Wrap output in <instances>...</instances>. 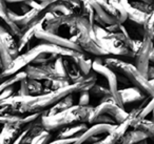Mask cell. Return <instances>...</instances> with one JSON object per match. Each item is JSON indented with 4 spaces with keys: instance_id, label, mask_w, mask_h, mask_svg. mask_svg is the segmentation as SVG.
I'll use <instances>...</instances> for the list:
<instances>
[{
    "instance_id": "1",
    "label": "cell",
    "mask_w": 154,
    "mask_h": 144,
    "mask_svg": "<svg viewBox=\"0 0 154 144\" xmlns=\"http://www.w3.org/2000/svg\"><path fill=\"white\" fill-rule=\"evenodd\" d=\"M96 74L92 73L88 76H84L79 81L75 83H71L70 85L62 88L52 91L50 93L42 94L39 96H31L30 100L26 104L21 105L17 110L13 112L14 115H31V114H41L45 110H50L53 105H55L62 98L68 95L75 93L90 91L96 84Z\"/></svg>"
},
{
    "instance_id": "2",
    "label": "cell",
    "mask_w": 154,
    "mask_h": 144,
    "mask_svg": "<svg viewBox=\"0 0 154 144\" xmlns=\"http://www.w3.org/2000/svg\"><path fill=\"white\" fill-rule=\"evenodd\" d=\"M93 110L94 106H79L76 104L63 112L52 116L41 115V124L45 130L51 133L78 123H87Z\"/></svg>"
},
{
    "instance_id": "3",
    "label": "cell",
    "mask_w": 154,
    "mask_h": 144,
    "mask_svg": "<svg viewBox=\"0 0 154 144\" xmlns=\"http://www.w3.org/2000/svg\"><path fill=\"white\" fill-rule=\"evenodd\" d=\"M103 64L111 68L114 73H118L120 76L126 78L129 83L138 88L146 97H152L154 95V88L150 84L149 80L139 73L135 65L116 58H107Z\"/></svg>"
},
{
    "instance_id": "4",
    "label": "cell",
    "mask_w": 154,
    "mask_h": 144,
    "mask_svg": "<svg viewBox=\"0 0 154 144\" xmlns=\"http://www.w3.org/2000/svg\"><path fill=\"white\" fill-rule=\"evenodd\" d=\"M75 26L79 31V34L72 36L70 40L72 42L79 45V47L82 50V52H87L89 54H92L97 57L101 56H108L109 54L98 45L96 40V37L93 32V26L89 22L88 19H86L82 16H78L75 22Z\"/></svg>"
},
{
    "instance_id": "5",
    "label": "cell",
    "mask_w": 154,
    "mask_h": 144,
    "mask_svg": "<svg viewBox=\"0 0 154 144\" xmlns=\"http://www.w3.org/2000/svg\"><path fill=\"white\" fill-rule=\"evenodd\" d=\"M93 32L96 37L97 43L100 47H103L109 55L115 56H128V57H135V55L119 40L115 39L105 28L94 23Z\"/></svg>"
},
{
    "instance_id": "6",
    "label": "cell",
    "mask_w": 154,
    "mask_h": 144,
    "mask_svg": "<svg viewBox=\"0 0 154 144\" xmlns=\"http://www.w3.org/2000/svg\"><path fill=\"white\" fill-rule=\"evenodd\" d=\"M41 53H45V51H43V43L37 44L36 46L30 49L26 53L18 55L16 58H14L13 61L11 62V64L0 74V76L2 77V78H8V77L17 74L18 72L23 70L24 68L32 64V62L36 59L37 56H39Z\"/></svg>"
},
{
    "instance_id": "7",
    "label": "cell",
    "mask_w": 154,
    "mask_h": 144,
    "mask_svg": "<svg viewBox=\"0 0 154 144\" xmlns=\"http://www.w3.org/2000/svg\"><path fill=\"white\" fill-rule=\"evenodd\" d=\"M92 70L96 74H99L103 76L108 81V86H109L110 93H111L112 98L114 99L115 103L118 106L124 108V104L122 102V98H120L119 89H118V79L116 73H114L111 68H109L107 65L103 63L99 58L95 59L92 64Z\"/></svg>"
},
{
    "instance_id": "8",
    "label": "cell",
    "mask_w": 154,
    "mask_h": 144,
    "mask_svg": "<svg viewBox=\"0 0 154 144\" xmlns=\"http://www.w3.org/2000/svg\"><path fill=\"white\" fill-rule=\"evenodd\" d=\"M100 115H107L110 116L114 121L116 122V124H120L122 123L128 117L129 112L125 110V108L118 106L115 103L114 100H110V101L101 102L97 106H95L94 110H92L90 117H89V120H92V119L96 118V117L100 116Z\"/></svg>"
},
{
    "instance_id": "9",
    "label": "cell",
    "mask_w": 154,
    "mask_h": 144,
    "mask_svg": "<svg viewBox=\"0 0 154 144\" xmlns=\"http://www.w3.org/2000/svg\"><path fill=\"white\" fill-rule=\"evenodd\" d=\"M23 70L26 73L28 79H34L37 81H53L57 79H68L59 76L54 70L53 64H47V65L30 64L26 68H24Z\"/></svg>"
},
{
    "instance_id": "10",
    "label": "cell",
    "mask_w": 154,
    "mask_h": 144,
    "mask_svg": "<svg viewBox=\"0 0 154 144\" xmlns=\"http://www.w3.org/2000/svg\"><path fill=\"white\" fill-rule=\"evenodd\" d=\"M116 125L112 124H93L92 126L88 127L86 131L82 134V136L77 138L76 141L74 142V144H93L96 142L100 141L99 136L101 135H108L109 133H111L114 128L116 127Z\"/></svg>"
},
{
    "instance_id": "11",
    "label": "cell",
    "mask_w": 154,
    "mask_h": 144,
    "mask_svg": "<svg viewBox=\"0 0 154 144\" xmlns=\"http://www.w3.org/2000/svg\"><path fill=\"white\" fill-rule=\"evenodd\" d=\"M153 47V40L149 37L143 36L140 47L135 54V66L145 78H147L148 68L150 65V54Z\"/></svg>"
},
{
    "instance_id": "12",
    "label": "cell",
    "mask_w": 154,
    "mask_h": 144,
    "mask_svg": "<svg viewBox=\"0 0 154 144\" xmlns=\"http://www.w3.org/2000/svg\"><path fill=\"white\" fill-rule=\"evenodd\" d=\"M45 12L39 11V10H31V11L24 13L23 15H18L14 13L11 10H8V16L11 21H13L15 24H17L21 31L30 28V26L36 24L42 19Z\"/></svg>"
},
{
    "instance_id": "13",
    "label": "cell",
    "mask_w": 154,
    "mask_h": 144,
    "mask_svg": "<svg viewBox=\"0 0 154 144\" xmlns=\"http://www.w3.org/2000/svg\"><path fill=\"white\" fill-rule=\"evenodd\" d=\"M35 37H36L37 39L42 40L43 42L50 43V44H54L60 47H64V49H69V50H72V51L84 53L82 50L79 47V45H77L76 43L72 42L70 39L61 37L57 34H52V33L47 32L45 30H43V28H39V30L37 31L36 34H35Z\"/></svg>"
},
{
    "instance_id": "14",
    "label": "cell",
    "mask_w": 154,
    "mask_h": 144,
    "mask_svg": "<svg viewBox=\"0 0 154 144\" xmlns=\"http://www.w3.org/2000/svg\"><path fill=\"white\" fill-rule=\"evenodd\" d=\"M79 15H56L53 18L47 20L43 26V30L52 34H57L58 28L62 26H75L76 19Z\"/></svg>"
},
{
    "instance_id": "15",
    "label": "cell",
    "mask_w": 154,
    "mask_h": 144,
    "mask_svg": "<svg viewBox=\"0 0 154 144\" xmlns=\"http://www.w3.org/2000/svg\"><path fill=\"white\" fill-rule=\"evenodd\" d=\"M120 4H122V9L125 10L127 14V18L131 20V21L135 22L136 24H139V26H143L146 22L148 21V18H149V15L145 13H141L140 11L136 10L135 8L132 7L130 2L128 0H119Z\"/></svg>"
},
{
    "instance_id": "16",
    "label": "cell",
    "mask_w": 154,
    "mask_h": 144,
    "mask_svg": "<svg viewBox=\"0 0 154 144\" xmlns=\"http://www.w3.org/2000/svg\"><path fill=\"white\" fill-rule=\"evenodd\" d=\"M45 15H43L42 19L40 20L39 22H37L36 24L34 26H30V28H26V30L22 31V34L20 36V38L17 40V44H18V51L19 53L31 42V40L33 39V37H35V34L36 32L39 30V28H42L43 26H45Z\"/></svg>"
},
{
    "instance_id": "17",
    "label": "cell",
    "mask_w": 154,
    "mask_h": 144,
    "mask_svg": "<svg viewBox=\"0 0 154 144\" xmlns=\"http://www.w3.org/2000/svg\"><path fill=\"white\" fill-rule=\"evenodd\" d=\"M120 98H122V102L124 106L126 104L135 103V102H141L146 99V96L139 91L136 87H127L124 89H119Z\"/></svg>"
},
{
    "instance_id": "18",
    "label": "cell",
    "mask_w": 154,
    "mask_h": 144,
    "mask_svg": "<svg viewBox=\"0 0 154 144\" xmlns=\"http://www.w3.org/2000/svg\"><path fill=\"white\" fill-rule=\"evenodd\" d=\"M87 129H88L87 123H78V124L71 125V126L64 127V128L60 129L59 133L57 134V139H73V138H78Z\"/></svg>"
},
{
    "instance_id": "19",
    "label": "cell",
    "mask_w": 154,
    "mask_h": 144,
    "mask_svg": "<svg viewBox=\"0 0 154 144\" xmlns=\"http://www.w3.org/2000/svg\"><path fill=\"white\" fill-rule=\"evenodd\" d=\"M0 40L2 41V43L5 45L8 49L9 53L11 54L12 58H16L19 55V51H18V44L16 39L8 32L5 28V26L0 24Z\"/></svg>"
},
{
    "instance_id": "20",
    "label": "cell",
    "mask_w": 154,
    "mask_h": 144,
    "mask_svg": "<svg viewBox=\"0 0 154 144\" xmlns=\"http://www.w3.org/2000/svg\"><path fill=\"white\" fill-rule=\"evenodd\" d=\"M23 130L24 129L22 128L3 125V128L0 131V144H14V142L19 138Z\"/></svg>"
},
{
    "instance_id": "21",
    "label": "cell",
    "mask_w": 154,
    "mask_h": 144,
    "mask_svg": "<svg viewBox=\"0 0 154 144\" xmlns=\"http://www.w3.org/2000/svg\"><path fill=\"white\" fill-rule=\"evenodd\" d=\"M73 95H74V94H71V95H68L66 97L62 98L60 101H58L57 103L52 106L50 110L43 112L42 116H52V115L58 114V112H63V110L76 105V104H74V96Z\"/></svg>"
},
{
    "instance_id": "22",
    "label": "cell",
    "mask_w": 154,
    "mask_h": 144,
    "mask_svg": "<svg viewBox=\"0 0 154 144\" xmlns=\"http://www.w3.org/2000/svg\"><path fill=\"white\" fill-rule=\"evenodd\" d=\"M71 59H72L73 62L77 65V68L80 70L82 76H88L89 74H91V72H92L93 61L91 59H87V58L85 57L84 53H78L76 56L72 57Z\"/></svg>"
},
{
    "instance_id": "23",
    "label": "cell",
    "mask_w": 154,
    "mask_h": 144,
    "mask_svg": "<svg viewBox=\"0 0 154 144\" xmlns=\"http://www.w3.org/2000/svg\"><path fill=\"white\" fill-rule=\"evenodd\" d=\"M148 137L143 133L132 129V130H127L116 144H137L141 140H145Z\"/></svg>"
},
{
    "instance_id": "24",
    "label": "cell",
    "mask_w": 154,
    "mask_h": 144,
    "mask_svg": "<svg viewBox=\"0 0 154 144\" xmlns=\"http://www.w3.org/2000/svg\"><path fill=\"white\" fill-rule=\"evenodd\" d=\"M133 129L143 133L148 138L154 140V124L147 119H139L133 124Z\"/></svg>"
},
{
    "instance_id": "25",
    "label": "cell",
    "mask_w": 154,
    "mask_h": 144,
    "mask_svg": "<svg viewBox=\"0 0 154 144\" xmlns=\"http://www.w3.org/2000/svg\"><path fill=\"white\" fill-rule=\"evenodd\" d=\"M26 78H28V76H26V73L24 72V70H20V72L17 73V74L5 78V81H2V82L0 83V93H1V92H3L5 89L14 86V84H15V83L20 82V81H22L23 79H26Z\"/></svg>"
},
{
    "instance_id": "26",
    "label": "cell",
    "mask_w": 154,
    "mask_h": 144,
    "mask_svg": "<svg viewBox=\"0 0 154 144\" xmlns=\"http://www.w3.org/2000/svg\"><path fill=\"white\" fill-rule=\"evenodd\" d=\"M59 56L54 55V54H49V53H41L39 56H37V58L32 62L33 65H47V64H52L55 62V60Z\"/></svg>"
},
{
    "instance_id": "27",
    "label": "cell",
    "mask_w": 154,
    "mask_h": 144,
    "mask_svg": "<svg viewBox=\"0 0 154 144\" xmlns=\"http://www.w3.org/2000/svg\"><path fill=\"white\" fill-rule=\"evenodd\" d=\"M80 16H82V17H85L86 19H88L89 22H90L92 26H94L95 13L89 0H82V11H80Z\"/></svg>"
},
{
    "instance_id": "28",
    "label": "cell",
    "mask_w": 154,
    "mask_h": 144,
    "mask_svg": "<svg viewBox=\"0 0 154 144\" xmlns=\"http://www.w3.org/2000/svg\"><path fill=\"white\" fill-rule=\"evenodd\" d=\"M54 70H56L59 76L63 77V78H68V70H66V57H58L53 63ZM70 80V79H69Z\"/></svg>"
},
{
    "instance_id": "29",
    "label": "cell",
    "mask_w": 154,
    "mask_h": 144,
    "mask_svg": "<svg viewBox=\"0 0 154 144\" xmlns=\"http://www.w3.org/2000/svg\"><path fill=\"white\" fill-rule=\"evenodd\" d=\"M28 85L30 96H39L43 94V84L40 81L34 80V79H28Z\"/></svg>"
},
{
    "instance_id": "30",
    "label": "cell",
    "mask_w": 154,
    "mask_h": 144,
    "mask_svg": "<svg viewBox=\"0 0 154 144\" xmlns=\"http://www.w3.org/2000/svg\"><path fill=\"white\" fill-rule=\"evenodd\" d=\"M0 58H1V61H2L3 70H5L11 64V62L13 61V58H12L11 54L9 53L8 49L5 47V45L3 44L1 40H0Z\"/></svg>"
},
{
    "instance_id": "31",
    "label": "cell",
    "mask_w": 154,
    "mask_h": 144,
    "mask_svg": "<svg viewBox=\"0 0 154 144\" xmlns=\"http://www.w3.org/2000/svg\"><path fill=\"white\" fill-rule=\"evenodd\" d=\"M132 4L133 8H135L136 10L140 11L141 13H145L147 15H150V14L153 12L154 10V4H150V3L147 2H143V1H133V2H130Z\"/></svg>"
},
{
    "instance_id": "32",
    "label": "cell",
    "mask_w": 154,
    "mask_h": 144,
    "mask_svg": "<svg viewBox=\"0 0 154 144\" xmlns=\"http://www.w3.org/2000/svg\"><path fill=\"white\" fill-rule=\"evenodd\" d=\"M89 92H90V94L96 96V97H99L100 99H103V98H105V97H109V96H111V93H110L109 87L101 86V85H98V84H95Z\"/></svg>"
},
{
    "instance_id": "33",
    "label": "cell",
    "mask_w": 154,
    "mask_h": 144,
    "mask_svg": "<svg viewBox=\"0 0 154 144\" xmlns=\"http://www.w3.org/2000/svg\"><path fill=\"white\" fill-rule=\"evenodd\" d=\"M51 133L48 130H43L42 133H40L38 136L34 138V139L31 141L30 144H48L51 141Z\"/></svg>"
},
{
    "instance_id": "34",
    "label": "cell",
    "mask_w": 154,
    "mask_h": 144,
    "mask_svg": "<svg viewBox=\"0 0 154 144\" xmlns=\"http://www.w3.org/2000/svg\"><path fill=\"white\" fill-rule=\"evenodd\" d=\"M154 110V95L152 97L149 98V101L148 103L143 106V108L141 110V112H140V116L139 118L140 119H146V117H148L152 112Z\"/></svg>"
},
{
    "instance_id": "35",
    "label": "cell",
    "mask_w": 154,
    "mask_h": 144,
    "mask_svg": "<svg viewBox=\"0 0 154 144\" xmlns=\"http://www.w3.org/2000/svg\"><path fill=\"white\" fill-rule=\"evenodd\" d=\"M77 105L79 106H88L90 105V92H82L79 93V98H78V103Z\"/></svg>"
},
{
    "instance_id": "36",
    "label": "cell",
    "mask_w": 154,
    "mask_h": 144,
    "mask_svg": "<svg viewBox=\"0 0 154 144\" xmlns=\"http://www.w3.org/2000/svg\"><path fill=\"white\" fill-rule=\"evenodd\" d=\"M8 7L5 0H0V19H2L5 23L10 21L9 16H8Z\"/></svg>"
},
{
    "instance_id": "37",
    "label": "cell",
    "mask_w": 154,
    "mask_h": 144,
    "mask_svg": "<svg viewBox=\"0 0 154 144\" xmlns=\"http://www.w3.org/2000/svg\"><path fill=\"white\" fill-rule=\"evenodd\" d=\"M20 86L19 91H18L17 95L19 96H30V92H29V85H28V78L23 79L22 81H20Z\"/></svg>"
},
{
    "instance_id": "38",
    "label": "cell",
    "mask_w": 154,
    "mask_h": 144,
    "mask_svg": "<svg viewBox=\"0 0 154 144\" xmlns=\"http://www.w3.org/2000/svg\"><path fill=\"white\" fill-rule=\"evenodd\" d=\"M77 138H73V139H56L54 141H50L48 144H74Z\"/></svg>"
},
{
    "instance_id": "39",
    "label": "cell",
    "mask_w": 154,
    "mask_h": 144,
    "mask_svg": "<svg viewBox=\"0 0 154 144\" xmlns=\"http://www.w3.org/2000/svg\"><path fill=\"white\" fill-rule=\"evenodd\" d=\"M13 93H14V86H12V87H10V88H7L3 92H1V93H0V102L3 101L5 99H7V98L11 97V96L13 95Z\"/></svg>"
},
{
    "instance_id": "40",
    "label": "cell",
    "mask_w": 154,
    "mask_h": 144,
    "mask_svg": "<svg viewBox=\"0 0 154 144\" xmlns=\"http://www.w3.org/2000/svg\"><path fill=\"white\" fill-rule=\"evenodd\" d=\"M143 26H154V10L151 14L149 15V18H148V21L146 22Z\"/></svg>"
},
{
    "instance_id": "41",
    "label": "cell",
    "mask_w": 154,
    "mask_h": 144,
    "mask_svg": "<svg viewBox=\"0 0 154 144\" xmlns=\"http://www.w3.org/2000/svg\"><path fill=\"white\" fill-rule=\"evenodd\" d=\"M147 79L148 80H152V79H154V65H149V68H148V74H147Z\"/></svg>"
},
{
    "instance_id": "42",
    "label": "cell",
    "mask_w": 154,
    "mask_h": 144,
    "mask_svg": "<svg viewBox=\"0 0 154 144\" xmlns=\"http://www.w3.org/2000/svg\"><path fill=\"white\" fill-rule=\"evenodd\" d=\"M31 124H32V123H31ZM31 124H30V125H31ZM30 125H29V126H28V128L24 129V130L22 131V134L19 136V138H18V139L16 140L15 142H14V144H20V143H21V141H22V139H23V137H24V136H26V134L28 133V129H29V127H30Z\"/></svg>"
},
{
    "instance_id": "43",
    "label": "cell",
    "mask_w": 154,
    "mask_h": 144,
    "mask_svg": "<svg viewBox=\"0 0 154 144\" xmlns=\"http://www.w3.org/2000/svg\"><path fill=\"white\" fill-rule=\"evenodd\" d=\"M26 0H5V2H9V3H18V2H24Z\"/></svg>"
},
{
    "instance_id": "44",
    "label": "cell",
    "mask_w": 154,
    "mask_h": 144,
    "mask_svg": "<svg viewBox=\"0 0 154 144\" xmlns=\"http://www.w3.org/2000/svg\"><path fill=\"white\" fill-rule=\"evenodd\" d=\"M150 62H153L154 63V47L152 49L151 54H150Z\"/></svg>"
},
{
    "instance_id": "45",
    "label": "cell",
    "mask_w": 154,
    "mask_h": 144,
    "mask_svg": "<svg viewBox=\"0 0 154 144\" xmlns=\"http://www.w3.org/2000/svg\"><path fill=\"white\" fill-rule=\"evenodd\" d=\"M135 1H143V2L150 3V4H154V0H135Z\"/></svg>"
},
{
    "instance_id": "46",
    "label": "cell",
    "mask_w": 154,
    "mask_h": 144,
    "mask_svg": "<svg viewBox=\"0 0 154 144\" xmlns=\"http://www.w3.org/2000/svg\"><path fill=\"white\" fill-rule=\"evenodd\" d=\"M108 2H109L110 4H113V3H117V2H119V0H108Z\"/></svg>"
},
{
    "instance_id": "47",
    "label": "cell",
    "mask_w": 154,
    "mask_h": 144,
    "mask_svg": "<svg viewBox=\"0 0 154 144\" xmlns=\"http://www.w3.org/2000/svg\"><path fill=\"white\" fill-rule=\"evenodd\" d=\"M3 72V64H2V61H1V58H0V74Z\"/></svg>"
},
{
    "instance_id": "48",
    "label": "cell",
    "mask_w": 154,
    "mask_h": 144,
    "mask_svg": "<svg viewBox=\"0 0 154 144\" xmlns=\"http://www.w3.org/2000/svg\"><path fill=\"white\" fill-rule=\"evenodd\" d=\"M137 144H148V142H147V139H145V140H141L140 142H138Z\"/></svg>"
},
{
    "instance_id": "49",
    "label": "cell",
    "mask_w": 154,
    "mask_h": 144,
    "mask_svg": "<svg viewBox=\"0 0 154 144\" xmlns=\"http://www.w3.org/2000/svg\"><path fill=\"white\" fill-rule=\"evenodd\" d=\"M39 2H47V1H50V2H53V1H56V0H38Z\"/></svg>"
},
{
    "instance_id": "50",
    "label": "cell",
    "mask_w": 154,
    "mask_h": 144,
    "mask_svg": "<svg viewBox=\"0 0 154 144\" xmlns=\"http://www.w3.org/2000/svg\"><path fill=\"white\" fill-rule=\"evenodd\" d=\"M151 116H152V118H151V120H150V121H151V122H152V123H153V124H154V110H153V112H151Z\"/></svg>"
},
{
    "instance_id": "51",
    "label": "cell",
    "mask_w": 154,
    "mask_h": 144,
    "mask_svg": "<svg viewBox=\"0 0 154 144\" xmlns=\"http://www.w3.org/2000/svg\"><path fill=\"white\" fill-rule=\"evenodd\" d=\"M149 82H150V84L152 85V87L154 88V79H152V80H149Z\"/></svg>"
}]
</instances>
